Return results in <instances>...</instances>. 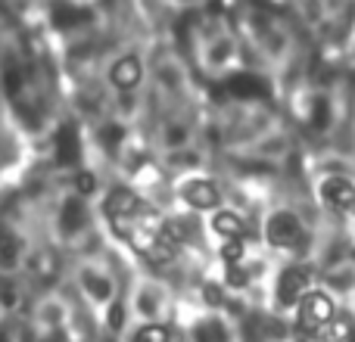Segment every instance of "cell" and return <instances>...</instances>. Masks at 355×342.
Returning a JSON list of instances; mask_svg holds the SVG:
<instances>
[{"label": "cell", "instance_id": "obj_1", "mask_svg": "<svg viewBox=\"0 0 355 342\" xmlns=\"http://www.w3.org/2000/svg\"><path fill=\"white\" fill-rule=\"evenodd\" d=\"M318 233V215L302 190H281L252 218V240L275 262H309Z\"/></svg>", "mask_w": 355, "mask_h": 342}, {"label": "cell", "instance_id": "obj_2", "mask_svg": "<svg viewBox=\"0 0 355 342\" xmlns=\"http://www.w3.org/2000/svg\"><path fill=\"white\" fill-rule=\"evenodd\" d=\"M122 308L125 318H128V327L172 324L175 289L159 274L144 268L141 262H131L122 277Z\"/></svg>", "mask_w": 355, "mask_h": 342}, {"label": "cell", "instance_id": "obj_3", "mask_svg": "<svg viewBox=\"0 0 355 342\" xmlns=\"http://www.w3.org/2000/svg\"><path fill=\"white\" fill-rule=\"evenodd\" d=\"M315 287V268L309 262H275L271 277L262 293V312L290 321L302 296Z\"/></svg>", "mask_w": 355, "mask_h": 342}, {"label": "cell", "instance_id": "obj_4", "mask_svg": "<svg viewBox=\"0 0 355 342\" xmlns=\"http://www.w3.org/2000/svg\"><path fill=\"white\" fill-rule=\"evenodd\" d=\"M72 318H75V299L66 287L56 289H44L35 293L25 312V324L35 333L37 342H66L69 330H72Z\"/></svg>", "mask_w": 355, "mask_h": 342}, {"label": "cell", "instance_id": "obj_5", "mask_svg": "<svg viewBox=\"0 0 355 342\" xmlns=\"http://www.w3.org/2000/svg\"><path fill=\"white\" fill-rule=\"evenodd\" d=\"M218 206H225V187L215 168L168 177V208H178L200 221Z\"/></svg>", "mask_w": 355, "mask_h": 342}, {"label": "cell", "instance_id": "obj_6", "mask_svg": "<svg viewBox=\"0 0 355 342\" xmlns=\"http://www.w3.org/2000/svg\"><path fill=\"white\" fill-rule=\"evenodd\" d=\"M147 60H144L137 44H122L106 53L103 66H100V78H103L110 93H144L147 91Z\"/></svg>", "mask_w": 355, "mask_h": 342}, {"label": "cell", "instance_id": "obj_7", "mask_svg": "<svg viewBox=\"0 0 355 342\" xmlns=\"http://www.w3.org/2000/svg\"><path fill=\"white\" fill-rule=\"evenodd\" d=\"M296 150H300V137H296V131L290 128L287 122H281V125H275L268 134L259 137L252 147H246L243 153L225 156V159H243V162H252V165L281 171L296 156Z\"/></svg>", "mask_w": 355, "mask_h": 342}, {"label": "cell", "instance_id": "obj_8", "mask_svg": "<svg viewBox=\"0 0 355 342\" xmlns=\"http://www.w3.org/2000/svg\"><path fill=\"white\" fill-rule=\"evenodd\" d=\"M340 314V308L334 305L331 296H324L318 287H312L306 296H302V302L296 305V312L290 314V330H293L296 339H312L315 333L321 330V327H327L334 318Z\"/></svg>", "mask_w": 355, "mask_h": 342}, {"label": "cell", "instance_id": "obj_9", "mask_svg": "<svg viewBox=\"0 0 355 342\" xmlns=\"http://www.w3.org/2000/svg\"><path fill=\"white\" fill-rule=\"evenodd\" d=\"M200 233L206 246L225 240H252V218L234 206H218L206 218H200Z\"/></svg>", "mask_w": 355, "mask_h": 342}, {"label": "cell", "instance_id": "obj_10", "mask_svg": "<svg viewBox=\"0 0 355 342\" xmlns=\"http://www.w3.org/2000/svg\"><path fill=\"white\" fill-rule=\"evenodd\" d=\"M355 336V321L346 312H340L327 327H321L309 342H352Z\"/></svg>", "mask_w": 355, "mask_h": 342}, {"label": "cell", "instance_id": "obj_11", "mask_svg": "<svg viewBox=\"0 0 355 342\" xmlns=\"http://www.w3.org/2000/svg\"><path fill=\"white\" fill-rule=\"evenodd\" d=\"M122 342H175L172 324H141V327H128Z\"/></svg>", "mask_w": 355, "mask_h": 342}, {"label": "cell", "instance_id": "obj_12", "mask_svg": "<svg viewBox=\"0 0 355 342\" xmlns=\"http://www.w3.org/2000/svg\"><path fill=\"white\" fill-rule=\"evenodd\" d=\"M349 137H352V159H355V84H352V112H349Z\"/></svg>", "mask_w": 355, "mask_h": 342}]
</instances>
